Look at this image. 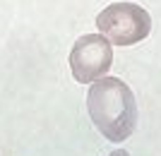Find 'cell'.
<instances>
[{
  "label": "cell",
  "mask_w": 161,
  "mask_h": 156,
  "mask_svg": "<svg viewBox=\"0 0 161 156\" xmlns=\"http://www.w3.org/2000/svg\"><path fill=\"white\" fill-rule=\"evenodd\" d=\"M113 65V46L103 34H84L75 41L70 51V70L75 82L92 84L94 79L108 75Z\"/></svg>",
  "instance_id": "3957f363"
},
{
  "label": "cell",
  "mask_w": 161,
  "mask_h": 156,
  "mask_svg": "<svg viewBox=\"0 0 161 156\" xmlns=\"http://www.w3.org/2000/svg\"><path fill=\"white\" fill-rule=\"evenodd\" d=\"M108 156H130V154H128L125 149H115V151H111Z\"/></svg>",
  "instance_id": "277c9868"
},
{
  "label": "cell",
  "mask_w": 161,
  "mask_h": 156,
  "mask_svg": "<svg viewBox=\"0 0 161 156\" xmlns=\"http://www.w3.org/2000/svg\"><path fill=\"white\" fill-rule=\"evenodd\" d=\"M87 110L94 127L108 142H125L137 127V101L132 89L118 77H99L87 94Z\"/></svg>",
  "instance_id": "6da1fadb"
},
{
  "label": "cell",
  "mask_w": 161,
  "mask_h": 156,
  "mask_svg": "<svg viewBox=\"0 0 161 156\" xmlns=\"http://www.w3.org/2000/svg\"><path fill=\"white\" fill-rule=\"evenodd\" d=\"M99 34H103L111 46H135L149 36L152 17L137 3H111L96 17Z\"/></svg>",
  "instance_id": "7a4b0ae2"
}]
</instances>
